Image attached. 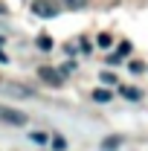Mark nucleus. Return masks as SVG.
<instances>
[{
	"label": "nucleus",
	"mask_w": 148,
	"mask_h": 151,
	"mask_svg": "<svg viewBox=\"0 0 148 151\" xmlns=\"http://www.w3.org/2000/svg\"><path fill=\"white\" fill-rule=\"evenodd\" d=\"M0 15H9V6L6 3H0Z\"/></svg>",
	"instance_id": "nucleus-15"
},
{
	"label": "nucleus",
	"mask_w": 148,
	"mask_h": 151,
	"mask_svg": "<svg viewBox=\"0 0 148 151\" xmlns=\"http://www.w3.org/2000/svg\"><path fill=\"white\" fill-rule=\"evenodd\" d=\"M64 145H67V142H64V137H52V148L64 151Z\"/></svg>",
	"instance_id": "nucleus-11"
},
{
	"label": "nucleus",
	"mask_w": 148,
	"mask_h": 151,
	"mask_svg": "<svg viewBox=\"0 0 148 151\" xmlns=\"http://www.w3.org/2000/svg\"><path fill=\"white\" fill-rule=\"evenodd\" d=\"M122 145V137H108L105 142H102V151H116Z\"/></svg>",
	"instance_id": "nucleus-4"
},
{
	"label": "nucleus",
	"mask_w": 148,
	"mask_h": 151,
	"mask_svg": "<svg viewBox=\"0 0 148 151\" xmlns=\"http://www.w3.org/2000/svg\"><path fill=\"white\" fill-rule=\"evenodd\" d=\"M38 78L41 81H47V84H52V87H61V73L58 70H52V67H38Z\"/></svg>",
	"instance_id": "nucleus-3"
},
{
	"label": "nucleus",
	"mask_w": 148,
	"mask_h": 151,
	"mask_svg": "<svg viewBox=\"0 0 148 151\" xmlns=\"http://www.w3.org/2000/svg\"><path fill=\"white\" fill-rule=\"evenodd\" d=\"M128 52H131V41H122V44H119V52H116V55H119V58H125Z\"/></svg>",
	"instance_id": "nucleus-9"
},
{
	"label": "nucleus",
	"mask_w": 148,
	"mask_h": 151,
	"mask_svg": "<svg viewBox=\"0 0 148 151\" xmlns=\"http://www.w3.org/2000/svg\"><path fill=\"white\" fill-rule=\"evenodd\" d=\"M0 44H3V38H0Z\"/></svg>",
	"instance_id": "nucleus-16"
},
{
	"label": "nucleus",
	"mask_w": 148,
	"mask_h": 151,
	"mask_svg": "<svg viewBox=\"0 0 148 151\" xmlns=\"http://www.w3.org/2000/svg\"><path fill=\"white\" fill-rule=\"evenodd\" d=\"M96 44H99V47H102V50H108V47H111V44H113V38L108 35V32H102V35L96 38Z\"/></svg>",
	"instance_id": "nucleus-6"
},
{
	"label": "nucleus",
	"mask_w": 148,
	"mask_h": 151,
	"mask_svg": "<svg viewBox=\"0 0 148 151\" xmlns=\"http://www.w3.org/2000/svg\"><path fill=\"white\" fill-rule=\"evenodd\" d=\"M58 12H61V6L55 0H32V15L38 18H55Z\"/></svg>",
	"instance_id": "nucleus-1"
},
{
	"label": "nucleus",
	"mask_w": 148,
	"mask_h": 151,
	"mask_svg": "<svg viewBox=\"0 0 148 151\" xmlns=\"http://www.w3.org/2000/svg\"><path fill=\"white\" fill-rule=\"evenodd\" d=\"M38 47H41V50H52V38H50V35H41V38H38Z\"/></svg>",
	"instance_id": "nucleus-7"
},
{
	"label": "nucleus",
	"mask_w": 148,
	"mask_h": 151,
	"mask_svg": "<svg viewBox=\"0 0 148 151\" xmlns=\"http://www.w3.org/2000/svg\"><path fill=\"white\" fill-rule=\"evenodd\" d=\"M0 122H6V125H26L29 116H26L23 111L9 108V105H0Z\"/></svg>",
	"instance_id": "nucleus-2"
},
{
	"label": "nucleus",
	"mask_w": 148,
	"mask_h": 151,
	"mask_svg": "<svg viewBox=\"0 0 148 151\" xmlns=\"http://www.w3.org/2000/svg\"><path fill=\"white\" fill-rule=\"evenodd\" d=\"M84 3H87V0H64V6H67V9H81V6H84Z\"/></svg>",
	"instance_id": "nucleus-8"
},
{
	"label": "nucleus",
	"mask_w": 148,
	"mask_h": 151,
	"mask_svg": "<svg viewBox=\"0 0 148 151\" xmlns=\"http://www.w3.org/2000/svg\"><path fill=\"white\" fill-rule=\"evenodd\" d=\"M119 93L125 96V99H142V93H139V90H137V87H125V84H122V87H119Z\"/></svg>",
	"instance_id": "nucleus-5"
},
{
	"label": "nucleus",
	"mask_w": 148,
	"mask_h": 151,
	"mask_svg": "<svg viewBox=\"0 0 148 151\" xmlns=\"http://www.w3.org/2000/svg\"><path fill=\"white\" fill-rule=\"evenodd\" d=\"M29 137H32V142H47V137H44V134H38V131L29 134Z\"/></svg>",
	"instance_id": "nucleus-14"
},
{
	"label": "nucleus",
	"mask_w": 148,
	"mask_h": 151,
	"mask_svg": "<svg viewBox=\"0 0 148 151\" xmlns=\"http://www.w3.org/2000/svg\"><path fill=\"white\" fill-rule=\"evenodd\" d=\"M102 81H105V84H116V76L113 73H102Z\"/></svg>",
	"instance_id": "nucleus-12"
},
{
	"label": "nucleus",
	"mask_w": 148,
	"mask_h": 151,
	"mask_svg": "<svg viewBox=\"0 0 148 151\" xmlns=\"http://www.w3.org/2000/svg\"><path fill=\"white\" fill-rule=\"evenodd\" d=\"M93 99H96V102H111V93H108V90H96Z\"/></svg>",
	"instance_id": "nucleus-10"
},
{
	"label": "nucleus",
	"mask_w": 148,
	"mask_h": 151,
	"mask_svg": "<svg viewBox=\"0 0 148 151\" xmlns=\"http://www.w3.org/2000/svg\"><path fill=\"white\" fill-rule=\"evenodd\" d=\"M145 70V64H139V61H131V73H142Z\"/></svg>",
	"instance_id": "nucleus-13"
}]
</instances>
